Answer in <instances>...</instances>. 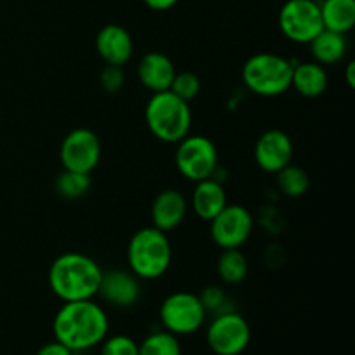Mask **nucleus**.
<instances>
[{"mask_svg":"<svg viewBox=\"0 0 355 355\" xmlns=\"http://www.w3.org/2000/svg\"><path fill=\"white\" fill-rule=\"evenodd\" d=\"M54 336L73 354L101 345L110 331V319L99 304L90 300L64 302L52 322Z\"/></svg>","mask_w":355,"mask_h":355,"instance_id":"1","label":"nucleus"},{"mask_svg":"<svg viewBox=\"0 0 355 355\" xmlns=\"http://www.w3.org/2000/svg\"><path fill=\"white\" fill-rule=\"evenodd\" d=\"M103 269L83 253H62L49 269V286L62 302L90 300L97 297Z\"/></svg>","mask_w":355,"mask_h":355,"instance_id":"2","label":"nucleus"},{"mask_svg":"<svg viewBox=\"0 0 355 355\" xmlns=\"http://www.w3.org/2000/svg\"><path fill=\"white\" fill-rule=\"evenodd\" d=\"M144 116L149 132L166 144L182 141L193 123L189 103L177 97L172 90L153 94L146 104Z\"/></svg>","mask_w":355,"mask_h":355,"instance_id":"3","label":"nucleus"},{"mask_svg":"<svg viewBox=\"0 0 355 355\" xmlns=\"http://www.w3.org/2000/svg\"><path fill=\"white\" fill-rule=\"evenodd\" d=\"M128 267L139 279H158L172 263V246L166 232L153 227L134 232L127 246Z\"/></svg>","mask_w":355,"mask_h":355,"instance_id":"4","label":"nucleus"},{"mask_svg":"<svg viewBox=\"0 0 355 355\" xmlns=\"http://www.w3.org/2000/svg\"><path fill=\"white\" fill-rule=\"evenodd\" d=\"M243 82L262 97H276L291 89L293 64L274 52H259L243 66Z\"/></svg>","mask_w":355,"mask_h":355,"instance_id":"5","label":"nucleus"},{"mask_svg":"<svg viewBox=\"0 0 355 355\" xmlns=\"http://www.w3.org/2000/svg\"><path fill=\"white\" fill-rule=\"evenodd\" d=\"M175 166L180 175L193 182L210 179L218 166V153L214 142L205 135L187 134L177 142Z\"/></svg>","mask_w":355,"mask_h":355,"instance_id":"6","label":"nucleus"},{"mask_svg":"<svg viewBox=\"0 0 355 355\" xmlns=\"http://www.w3.org/2000/svg\"><path fill=\"white\" fill-rule=\"evenodd\" d=\"M207 311L200 297L189 291L168 295L159 307V321L172 335H193L203 326Z\"/></svg>","mask_w":355,"mask_h":355,"instance_id":"7","label":"nucleus"},{"mask_svg":"<svg viewBox=\"0 0 355 355\" xmlns=\"http://www.w3.org/2000/svg\"><path fill=\"white\" fill-rule=\"evenodd\" d=\"M252 340L248 321L236 311L217 314L207 329V343L217 355H239Z\"/></svg>","mask_w":355,"mask_h":355,"instance_id":"8","label":"nucleus"},{"mask_svg":"<svg viewBox=\"0 0 355 355\" xmlns=\"http://www.w3.org/2000/svg\"><path fill=\"white\" fill-rule=\"evenodd\" d=\"M279 30L295 44H311L324 30L319 3L314 0H286L279 10Z\"/></svg>","mask_w":355,"mask_h":355,"instance_id":"9","label":"nucleus"},{"mask_svg":"<svg viewBox=\"0 0 355 355\" xmlns=\"http://www.w3.org/2000/svg\"><path fill=\"white\" fill-rule=\"evenodd\" d=\"M59 159L64 170L92 173L101 162V141L90 128H75L59 148Z\"/></svg>","mask_w":355,"mask_h":355,"instance_id":"10","label":"nucleus"},{"mask_svg":"<svg viewBox=\"0 0 355 355\" xmlns=\"http://www.w3.org/2000/svg\"><path fill=\"white\" fill-rule=\"evenodd\" d=\"M253 231V217L241 205H225L210 220L211 239L222 250L241 248Z\"/></svg>","mask_w":355,"mask_h":355,"instance_id":"11","label":"nucleus"},{"mask_svg":"<svg viewBox=\"0 0 355 355\" xmlns=\"http://www.w3.org/2000/svg\"><path fill=\"white\" fill-rule=\"evenodd\" d=\"M97 295L113 307H132L141 297L139 277L132 270L125 269H110L106 272L103 270Z\"/></svg>","mask_w":355,"mask_h":355,"instance_id":"12","label":"nucleus"},{"mask_svg":"<svg viewBox=\"0 0 355 355\" xmlns=\"http://www.w3.org/2000/svg\"><path fill=\"white\" fill-rule=\"evenodd\" d=\"M293 158V142L290 135L277 128L263 132L255 144V162L263 172L277 173Z\"/></svg>","mask_w":355,"mask_h":355,"instance_id":"13","label":"nucleus"},{"mask_svg":"<svg viewBox=\"0 0 355 355\" xmlns=\"http://www.w3.org/2000/svg\"><path fill=\"white\" fill-rule=\"evenodd\" d=\"M96 49L106 64L123 66L130 61L134 52V42L130 33L120 24H106L99 30L96 38Z\"/></svg>","mask_w":355,"mask_h":355,"instance_id":"14","label":"nucleus"},{"mask_svg":"<svg viewBox=\"0 0 355 355\" xmlns=\"http://www.w3.org/2000/svg\"><path fill=\"white\" fill-rule=\"evenodd\" d=\"M175 73L172 59L163 52H148L137 64L139 82L153 94L168 90Z\"/></svg>","mask_w":355,"mask_h":355,"instance_id":"15","label":"nucleus"},{"mask_svg":"<svg viewBox=\"0 0 355 355\" xmlns=\"http://www.w3.org/2000/svg\"><path fill=\"white\" fill-rule=\"evenodd\" d=\"M187 214V201L177 189H165L155 198L151 207L153 225L163 232L173 231L182 224Z\"/></svg>","mask_w":355,"mask_h":355,"instance_id":"16","label":"nucleus"},{"mask_svg":"<svg viewBox=\"0 0 355 355\" xmlns=\"http://www.w3.org/2000/svg\"><path fill=\"white\" fill-rule=\"evenodd\" d=\"M227 205V196L217 179H205L196 182L193 193V210L201 220L210 222Z\"/></svg>","mask_w":355,"mask_h":355,"instance_id":"17","label":"nucleus"},{"mask_svg":"<svg viewBox=\"0 0 355 355\" xmlns=\"http://www.w3.org/2000/svg\"><path fill=\"white\" fill-rule=\"evenodd\" d=\"M291 87L300 96L314 99V97L322 96L328 89V71H326L324 66L315 61L293 64Z\"/></svg>","mask_w":355,"mask_h":355,"instance_id":"18","label":"nucleus"},{"mask_svg":"<svg viewBox=\"0 0 355 355\" xmlns=\"http://www.w3.org/2000/svg\"><path fill=\"white\" fill-rule=\"evenodd\" d=\"M311 52L315 62L322 66L336 64L342 61L349 49V42H347L345 35L338 33V31L331 30H321L315 35L314 40L311 42Z\"/></svg>","mask_w":355,"mask_h":355,"instance_id":"19","label":"nucleus"},{"mask_svg":"<svg viewBox=\"0 0 355 355\" xmlns=\"http://www.w3.org/2000/svg\"><path fill=\"white\" fill-rule=\"evenodd\" d=\"M326 30L349 33L355 24V0H324L319 6Z\"/></svg>","mask_w":355,"mask_h":355,"instance_id":"20","label":"nucleus"},{"mask_svg":"<svg viewBox=\"0 0 355 355\" xmlns=\"http://www.w3.org/2000/svg\"><path fill=\"white\" fill-rule=\"evenodd\" d=\"M217 270L220 279L225 284H239L245 281L248 274V260L243 255L241 250H222V255L218 257Z\"/></svg>","mask_w":355,"mask_h":355,"instance_id":"21","label":"nucleus"},{"mask_svg":"<svg viewBox=\"0 0 355 355\" xmlns=\"http://www.w3.org/2000/svg\"><path fill=\"white\" fill-rule=\"evenodd\" d=\"M276 182L281 193L288 198H300L307 193L311 180H309L307 172L300 166L288 165L276 173Z\"/></svg>","mask_w":355,"mask_h":355,"instance_id":"22","label":"nucleus"},{"mask_svg":"<svg viewBox=\"0 0 355 355\" xmlns=\"http://www.w3.org/2000/svg\"><path fill=\"white\" fill-rule=\"evenodd\" d=\"M92 180L89 173L71 172V170H62L55 179V193L64 200H78L89 193Z\"/></svg>","mask_w":355,"mask_h":355,"instance_id":"23","label":"nucleus"},{"mask_svg":"<svg viewBox=\"0 0 355 355\" xmlns=\"http://www.w3.org/2000/svg\"><path fill=\"white\" fill-rule=\"evenodd\" d=\"M139 355H182L179 338L166 329L155 331L139 343Z\"/></svg>","mask_w":355,"mask_h":355,"instance_id":"24","label":"nucleus"},{"mask_svg":"<svg viewBox=\"0 0 355 355\" xmlns=\"http://www.w3.org/2000/svg\"><path fill=\"white\" fill-rule=\"evenodd\" d=\"M168 90H172L177 97H180V99H184L186 103H189V101H193L194 97L200 94L201 82L200 78H198V75H194V73L191 71L175 73V76H173L172 80V85H170Z\"/></svg>","mask_w":355,"mask_h":355,"instance_id":"25","label":"nucleus"},{"mask_svg":"<svg viewBox=\"0 0 355 355\" xmlns=\"http://www.w3.org/2000/svg\"><path fill=\"white\" fill-rule=\"evenodd\" d=\"M198 297H200L207 314L208 312H211V314H222V312L232 311V309H227V295H225V291L220 286L210 284Z\"/></svg>","mask_w":355,"mask_h":355,"instance_id":"26","label":"nucleus"},{"mask_svg":"<svg viewBox=\"0 0 355 355\" xmlns=\"http://www.w3.org/2000/svg\"><path fill=\"white\" fill-rule=\"evenodd\" d=\"M101 355H139V343L127 335H114L111 338H104Z\"/></svg>","mask_w":355,"mask_h":355,"instance_id":"27","label":"nucleus"},{"mask_svg":"<svg viewBox=\"0 0 355 355\" xmlns=\"http://www.w3.org/2000/svg\"><path fill=\"white\" fill-rule=\"evenodd\" d=\"M99 83L101 87H103V90H106L107 94L120 92L125 85V73L123 69H121V66H104V68L101 69Z\"/></svg>","mask_w":355,"mask_h":355,"instance_id":"28","label":"nucleus"},{"mask_svg":"<svg viewBox=\"0 0 355 355\" xmlns=\"http://www.w3.org/2000/svg\"><path fill=\"white\" fill-rule=\"evenodd\" d=\"M37 355H73V352L68 347L59 343L58 340H54V342H49L45 343V345H42L40 349H38Z\"/></svg>","mask_w":355,"mask_h":355,"instance_id":"29","label":"nucleus"},{"mask_svg":"<svg viewBox=\"0 0 355 355\" xmlns=\"http://www.w3.org/2000/svg\"><path fill=\"white\" fill-rule=\"evenodd\" d=\"M179 0H144L146 6L153 10H168L172 9Z\"/></svg>","mask_w":355,"mask_h":355,"instance_id":"30","label":"nucleus"},{"mask_svg":"<svg viewBox=\"0 0 355 355\" xmlns=\"http://www.w3.org/2000/svg\"><path fill=\"white\" fill-rule=\"evenodd\" d=\"M354 69H355V62H354V61H350L349 64H347V71H345L347 82H349L350 89H354V87H355V76H354Z\"/></svg>","mask_w":355,"mask_h":355,"instance_id":"31","label":"nucleus"}]
</instances>
